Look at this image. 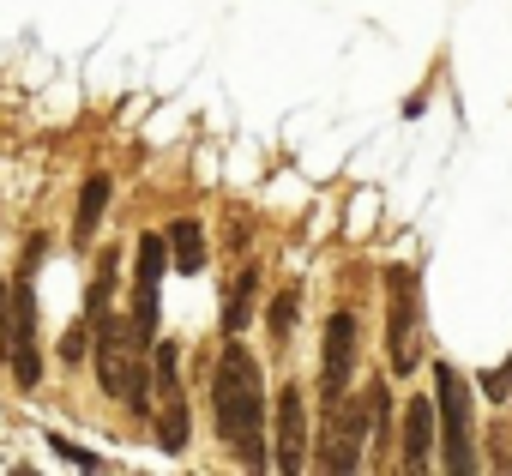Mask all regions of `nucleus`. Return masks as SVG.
<instances>
[{
	"label": "nucleus",
	"instance_id": "19",
	"mask_svg": "<svg viewBox=\"0 0 512 476\" xmlns=\"http://www.w3.org/2000/svg\"><path fill=\"white\" fill-rule=\"evenodd\" d=\"M0 362H7V284H0Z\"/></svg>",
	"mask_w": 512,
	"mask_h": 476
},
{
	"label": "nucleus",
	"instance_id": "3",
	"mask_svg": "<svg viewBox=\"0 0 512 476\" xmlns=\"http://www.w3.org/2000/svg\"><path fill=\"white\" fill-rule=\"evenodd\" d=\"M434 416H440V464L446 470H476V452H470V392L458 380L452 362L434 368Z\"/></svg>",
	"mask_w": 512,
	"mask_h": 476
},
{
	"label": "nucleus",
	"instance_id": "18",
	"mask_svg": "<svg viewBox=\"0 0 512 476\" xmlns=\"http://www.w3.org/2000/svg\"><path fill=\"white\" fill-rule=\"evenodd\" d=\"M494 464H500V470H512V416H500V422H494Z\"/></svg>",
	"mask_w": 512,
	"mask_h": 476
},
{
	"label": "nucleus",
	"instance_id": "12",
	"mask_svg": "<svg viewBox=\"0 0 512 476\" xmlns=\"http://www.w3.org/2000/svg\"><path fill=\"white\" fill-rule=\"evenodd\" d=\"M157 446H163V452H187V404H181V392H169V398H163Z\"/></svg>",
	"mask_w": 512,
	"mask_h": 476
},
{
	"label": "nucleus",
	"instance_id": "17",
	"mask_svg": "<svg viewBox=\"0 0 512 476\" xmlns=\"http://www.w3.org/2000/svg\"><path fill=\"white\" fill-rule=\"evenodd\" d=\"M49 446H55V452H61V458H67V464H79V470H97V464H103V458H97V452H85V446H73V440H61V434H55V440H49Z\"/></svg>",
	"mask_w": 512,
	"mask_h": 476
},
{
	"label": "nucleus",
	"instance_id": "16",
	"mask_svg": "<svg viewBox=\"0 0 512 476\" xmlns=\"http://www.w3.org/2000/svg\"><path fill=\"white\" fill-rule=\"evenodd\" d=\"M91 332H97V326H91V320H79V326L61 338V362H67V368H79V362L91 356Z\"/></svg>",
	"mask_w": 512,
	"mask_h": 476
},
{
	"label": "nucleus",
	"instance_id": "8",
	"mask_svg": "<svg viewBox=\"0 0 512 476\" xmlns=\"http://www.w3.org/2000/svg\"><path fill=\"white\" fill-rule=\"evenodd\" d=\"M302 464H308V404L296 386H284L278 392V470L296 476Z\"/></svg>",
	"mask_w": 512,
	"mask_h": 476
},
{
	"label": "nucleus",
	"instance_id": "15",
	"mask_svg": "<svg viewBox=\"0 0 512 476\" xmlns=\"http://www.w3.org/2000/svg\"><path fill=\"white\" fill-rule=\"evenodd\" d=\"M296 290H278V302H272V314H266V326H272V338H290V326H296Z\"/></svg>",
	"mask_w": 512,
	"mask_h": 476
},
{
	"label": "nucleus",
	"instance_id": "9",
	"mask_svg": "<svg viewBox=\"0 0 512 476\" xmlns=\"http://www.w3.org/2000/svg\"><path fill=\"white\" fill-rule=\"evenodd\" d=\"M434 434H440L434 398H416V404L404 410V470H428V458H434Z\"/></svg>",
	"mask_w": 512,
	"mask_h": 476
},
{
	"label": "nucleus",
	"instance_id": "4",
	"mask_svg": "<svg viewBox=\"0 0 512 476\" xmlns=\"http://www.w3.org/2000/svg\"><path fill=\"white\" fill-rule=\"evenodd\" d=\"M386 356H392V374L416 368V272L410 266L386 272Z\"/></svg>",
	"mask_w": 512,
	"mask_h": 476
},
{
	"label": "nucleus",
	"instance_id": "11",
	"mask_svg": "<svg viewBox=\"0 0 512 476\" xmlns=\"http://www.w3.org/2000/svg\"><path fill=\"white\" fill-rule=\"evenodd\" d=\"M169 266L181 272V278H193V272H205V235H199V223L193 217H181L175 229H169Z\"/></svg>",
	"mask_w": 512,
	"mask_h": 476
},
{
	"label": "nucleus",
	"instance_id": "10",
	"mask_svg": "<svg viewBox=\"0 0 512 476\" xmlns=\"http://www.w3.org/2000/svg\"><path fill=\"white\" fill-rule=\"evenodd\" d=\"M109 193H115V187H109V175H91V181H85V193H79V211H73V242H79V248H85L91 235H97Z\"/></svg>",
	"mask_w": 512,
	"mask_h": 476
},
{
	"label": "nucleus",
	"instance_id": "1",
	"mask_svg": "<svg viewBox=\"0 0 512 476\" xmlns=\"http://www.w3.org/2000/svg\"><path fill=\"white\" fill-rule=\"evenodd\" d=\"M211 404H217V434L247 470H266V380L241 344H223L217 374H211Z\"/></svg>",
	"mask_w": 512,
	"mask_h": 476
},
{
	"label": "nucleus",
	"instance_id": "14",
	"mask_svg": "<svg viewBox=\"0 0 512 476\" xmlns=\"http://www.w3.org/2000/svg\"><path fill=\"white\" fill-rule=\"evenodd\" d=\"M175 344H151V374H157V398H169V392H181L175 386Z\"/></svg>",
	"mask_w": 512,
	"mask_h": 476
},
{
	"label": "nucleus",
	"instance_id": "2",
	"mask_svg": "<svg viewBox=\"0 0 512 476\" xmlns=\"http://www.w3.org/2000/svg\"><path fill=\"white\" fill-rule=\"evenodd\" d=\"M43 260V235H31L25 248V266H19V284L7 296V362H13V380L25 392H37L43 380V350H37V290H31V272Z\"/></svg>",
	"mask_w": 512,
	"mask_h": 476
},
{
	"label": "nucleus",
	"instance_id": "13",
	"mask_svg": "<svg viewBox=\"0 0 512 476\" xmlns=\"http://www.w3.org/2000/svg\"><path fill=\"white\" fill-rule=\"evenodd\" d=\"M253 296H260V272H241V278H235V296H229V308H223V332H229V338L253 320Z\"/></svg>",
	"mask_w": 512,
	"mask_h": 476
},
{
	"label": "nucleus",
	"instance_id": "5",
	"mask_svg": "<svg viewBox=\"0 0 512 476\" xmlns=\"http://www.w3.org/2000/svg\"><path fill=\"white\" fill-rule=\"evenodd\" d=\"M368 422H374V410H368V398H332V416H326V446H320V464L332 470V476H350L356 464H362V434H368Z\"/></svg>",
	"mask_w": 512,
	"mask_h": 476
},
{
	"label": "nucleus",
	"instance_id": "6",
	"mask_svg": "<svg viewBox=\"0 0 512 476\" xmlns=\"http://www.w3.org/2000/svg\"><path fill=\"white\" fill-rule=\"evenodd\" d=\"M169 272V235H139V284H133V344L151 350L157 338V284Z\"/></svg>",
	"mask_w": 512,
	"mask_h": 476
},
{
	"label": "nucleus",
	"instance_id": "7",
	"mask_svg": "<svg viewBox=\"0 0 512 476\" xmlns=\"http://www.w3.org/2000/svg\"><path fill=\"white\" fill-rule=\"evenodd\" d=\"M356 374V314H332L326 320V362H320V398H338Z\"/></svg>",
	"mask_w": 512,
	"mask_h": 476
}]
</instances>
